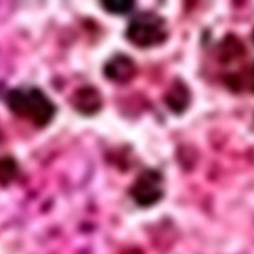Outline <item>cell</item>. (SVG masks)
Here are the masks:
<instances>
[{"label": "cell", "mask_w": 254, "mask_h": 254, "mask_svg": "<svg viewBox=\"0 0 254 254\" xmlns=\"http://www.w3.org/2000/svg\"><path fill=\"white\" fill-rule=\"evenodd\" d=\"M250 76H251L252 87H253V89L254 90V64L253 65V67H252Z\"/></svg>", "instance_id": "52a82bcc"}, {"label": "cell", "mask_w": 254, "mask_h": 254, "mask_svg": "<svg viewBox=\"0 0 254 254\" xmlns=\"http://www.w3.org/2000/svg\"><path fill=\"white\" fill-rule=\"evenodd\" d=\"M253 41H254V32H253Z\"/></svg>", "instance_id": "ba28073f"}, {"label": "cell", "mask_w": 254, "mask_h": 254, "mask_svg": "<svg viewBox=\"0 0 254 254\" xmlns=\"http://www.w3.org/2000/svg\"><path fill=\"white\" fill-rule=\"evenodd\" d=\"M136 67L132 59L127 55H116L111 59L104 68L108 78L117 83L130 81L136 75Z\"/></svg>", "instance_id": "3957f363"}, {"label": "cell", "mask_w": 254, "mask_h": 254, "mask_svg": "<svg viewBox=\"0 0 254 254\" xmlns=\"http://www.w3.org/2000/svg\"><path fill=\"white\" fill-rule=\"evenodd\" d=\"M168 37L165 20L160 15L145 12L130 20L127 27V38L130 44L142 49L157 46Z\"/></svg>", "instance_id": "7a4b0ae2"}, {"label": "cell", "mask_w": 254, "mask_h": 254, "mask_svg": "<svg viewBox=\"0 0 254 254\" xmlns=\"http://www.w3.org/2000/svg\"><path fill=\"white\" fill-rule=\"evenodd\" d=\"M133 1H102V6L106 11L113 15H124L132 9L134 7Z\"/></svg>", "instance_id": "8992f818"}, {"label": "cell", "mask_w": 254, "mask_h": 254, "mask_svg": "<svg viewBox=\"0 0 254 254\" xmlns=\"http://www.w3.org/2000/svg\"><path fill=\"white\" fill-rule=\"evenodd\" d=\"M190 95L188 87L182 81H176L165 97L166 104L176 114H182L190 104Z\"/></svg>", "instance_id": "277c9868"}, {"label": "cell", "mask_w": 254, "mask_h": 254, "mask_svg": "<svg viewBox=\"0 0 254 254\" xmlns=\"http://www.w3.org/2000/svg\"><path fill=\"white\" fill-rule=\"evenodd\" d=\"M8 103L13 112L30 119L39 127L49 123L55 115L54 104L40 90L13 91L8 97Z\"/></svg>", "instance_id": "6da1fadb"}, {"label": "cell", "mask_w": 254, "mask_h": 254, "mask_svg": "<svg viewBox=\"0 0 254 254\" xmlns=\"http://www.w3.org/2000/svg\"><path fill=\"white\" fill-rule=\"evenodd\" d=\"M77 110L86 115L98 112L102 105V98L98 91L93 87H86L79 90L75 98Z\"/></svg>", "instance_id": "5b68a950"}]
</instances>
